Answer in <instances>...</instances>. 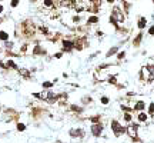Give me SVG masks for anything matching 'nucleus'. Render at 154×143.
Masks as SVG:
<instances>
[{"mask_svg":"<svg viewBox=\"0 0 154 143\" xmlns=\"http://www.w3.org/2000/svg\"><path fill=\"white\" fill-rule=\"evenodd\" d=\"M36 32H37V27L33 23V20L26 19L19 23V26L16 29V36L21 37V39H24V40H30L34 37Z\"/></svg>","mask_w":154,"mask_h":143,"instance_id":"f257e3e1","label":"nucleus"},{"mask_svg":"<svg viewBox=\"0 0 154 143\" xmlns=\"http://www.w3.org/2000/svg\"><path fill=\"white\" fill-rule=\"evenodd\" d=\"M140 123H137V122H131V123H128L126 126V135L130 137V140L131 143H144L143 142V139L138 136V130H140Z\"/></svg>","mask_w":154,"mask_h":143,"instance_id":"f03ea898","label":"nucleus"},{"mask_svg":"<svg viewBox=\"0 0 154 143\" xmlns=\"http://www.w3.org/2000/svg\"><path fill=\"white\" fill-rule=\"evenodd\" d=\"M110 129L113 132L114 137H121L123 135H126V126L120 120H117V119H111L110 120Z\"/></svg>","mask_w":154,"mask_h":143,"instance_id":"7ed1b4c3","label":"nucleus"},{"mask_svg":"<svg viewBox=\"0 0 154 143\" xmlns=\"http://www.w3.org/2000/svg\"><path fill=\"white\" fill-rule=\"evenodd\" d=\"M110 16L115 20V23H117V25H124V23H126V19H127L126 13L123 12V9L120 6H113Z\"/></svg>","mask_w":154,"mask_h":143,"instance_id":"20e7f679","label":"nucleus"},{"mask_svg":"<svg viewBox=\"0 0 154 143\" xmlns=\"http://www.w3.org/2000/svg\"><path fill=\"white\" fill-rule=\"evenodd\" d=\"M73 42H74V50H76V52H83L84 49H87L90 46L89 37H87L86 34H81V36L74 37Z\"/></svg>","mask_w":154,"mask_h":143,"instance_id":"39448f33","label":"nucleus"},{"mask_svg":"<svg viewBox=\"0 0 154 143\" xmlns=\"http://www.w3.org/2000/svg\"><path fill=\"white\" fill-rule=\"evenodd\" d=\"M104 123L100 122V123H91L90 126V135L93 137H101L103 133H104Z\"/></svg>","mask_w":154,"mask_h":143,"instance_id":"423d86ee","label":"nucleus"},{"mask_svg":"<svg viewBox=\"0 0 154 143\" xmlns=\"http://www.w3.org/2000/svg\"><path fill=\"white\" fill-rule=\"evenodd\" d=\"M60 43H61V52H63V53L74 52V42H73V39L63 37V39L60 40Z\"/></svg>","mask_w":154,"mask_h":143,"instance_id":"0eeeda50","label":"nucleus"},{"mask_svg":"<svg viewBox=\"0 0 154 143\" xmlns=\"http://www.w3.org/2000/svg\"><path fill=\"white\" fill-rule=\"evenodd\" d=\"M4 122H19L20 119V113L19 112H16L14 109H6L4 110Z\"/></svg>","mask_w":154,"mask_h":143,"instance_id":"6e6552de","label":"nucleus"},{"mask_svg":"<svg viewBox=\"0 0 154 143\" xmlns=\"http://www.w3.org/2000/svg\"><path fill=\"white\" fill-rule=\"evenodd\" d=\"M69 136L71 139H80L81 140L86 137V130L83 127H71V129H69Z\"/></svg>","mask_w":154,"mask_h":143,"instance_id":"1a4fd4ad","label":"nucleus"},{"mask_svg":"<svg viewBox=\"0 0 154 143\" xmlns=\"http://www.w3.org/2000/svg\"><path fill=\"white\" fill-rule=\"evenodd\" d=\"M101 7V0H89V6L86 7V10L91 14H97L100 12Z\"/></svg>","mask_w":154,"mask_h":143,"instance_id":"9d476101","label":"nucleus"},{"mask_svg":"<svg viewBox=\"0 0 154 143\" xmlns=\"http://www.w3.org/2000/svg\"><path fill=\"white\" fill-rule=\"evenodd\" d=\"M67 110L70 112V113H73L74 116H81L84 112H86V107L84 106H81V104H76V103H71L67 106Z\"/></svg>","mask_w":154,"mask_h":143,"instance_id":"9b49d317","label":"nucleus"},{"mask_svg":"<svg viewBox=\"0 0 154 143\" xmlns=\"http://www.w3.org/2000/svg\"><path fill=\"white\" fill-rule=\"evenodd\" d=\"M57 99H58V93L53 90H44V102L47 104H56L57 103Z\"/></svg>","mask_w":154,"mask_h":143,"instance_id":"f8f14e48","label":"nucleus"},{"mask_svg":"<svg viewBox=\"0 0 154 143\" xmlns=\"http://www.w3.org/2000/svg\"><path fill=\"white\" fill-rule=\"evenodd\" d=\"M32 53H33V56H40V57H41V56H47V49L40 45V42H36Z\"/></svg>","mask_w":154,"mask_h":143,"instance_id":"ddd939ff","label":"nucleus"},{"mask_svg":"<svg viewBox=\"0 0 154 143\" xmlns=\"http://www.w3.org/2000/svg\"><path fill=\"white\" fill-rule=\"evenodd\" d=\"M143 39H144V33H143V30H140V32L131 39V46H133L134 49H138V47L143 45Z\"/></svg>","mask_w":154,"mask_h":143,"instance_id":"4468645a","label":"nucleus"},{"mask_svg":"<svg viewBox=\"0 0 154 143\" xmlns=\"http://www.w3.org/2000/svg\"><path fill=\"white\" fill-rule=\"evenodd\" d=\"M133 109H134V113H140V112H146L147 109V103L140 99V100H135L134 104H133Z\"/></svg>","mask_w":154,"mask_h":143,"instance_id":"2eb2a0df","label":"nucleus"},{"mask_svg":"<svg viewBox=\"0 0 154 143\" xmlns=\"http://www.w3.org/2000/svg\"><path fill=\"white\" fill-rule=\"evenodd\" d=\"M46 113V109H43V107H33L32 112H30V115H32L33 119H36V120H38V119H41V117L44 116Z\"/></svg>","mask_w":154,"mask_h":143,"instance_id":"dca6fc26","label":"nucleus"},{"mask_svg":"<svg viewBox=\"0 0 154 143\" xmlns=\"http://www.w3.org/2000/svg\"><path fill=\"white\" fill-rule=\"evenodd\" d=\"M146 69H147V73H148V77H147V85H151L154 83V63H147Z\"/></svg>","mask_w":154,"mask_h":143,"instance_id":"f3484780","label":"nucleus"},{"mask_svg":"<svg viewBox=\"0 0 154 143\" xmlns=\"http://www.w3.org/2000/svg\"><path fill=\"white\" fill-rule=\"evenodd\" d=\"M135 117H137V123H140V124H146V123H148V120H150V116L147 115V112L135 113Z\"/></svg>","mask_w":154,"mask_h":143,"instance_id":"a211bd4d","label":"nucleus"},{"mask_svg":"<svg viewBox=\"0 0 154 143\" xmlns=\"http://www.w3.org/2000/svg\"><path fill=\"white\" fill-rule=\"evenodd\" d=\"M17 73H19L20 77L24 79V80H32V72L29 70V69H26V67H19Z\"/></svg>","mask_w":154,"mask_h":143,"instance_id":"6ab92c4d","label":"nucleus"},{"mask_svg":"<svg viewBox=\"0 0 154 143\" xmlns=\"http://www.w3.org/2000/svg\"><path fill=\"white\" fill-rule=\"evenodd\" d=\"M148 25V20L147 17H144V16H138L137 17V29L138 30H144Z\"/></svg>","mask_w":154,"mask_h":143,"instance_id":"aec40b11","label":"nucleus"},{"mask_svg":"<svg viewBox=\"0 0 154 143\" xmlns=\"http://www.w3.org/2000/svg\"><path fill=\"white\" fill-rule=\"evenodd\" d=\"M147 77H148L147 69H146V66H143V67H140V70H138V80H140L141 83H147Z\"/></svg>","mask_w":154,"mask_h":143,"instance_id":"412c9836","label":"nucleus"},{"mask_svg":"<svg viewBox=\"0 0 154 143\" xmlns=\"http://www.w3.org/2000/svg\"><path fill=\"white\" fill-rule=\"evenodd\" d=\"M98 22H100V17L97 16V14H90L87 20H86V26L90 27L93 26V25H98Z\"/></svg>","mask_w":154,"mask_h":143,"instance_id":"4be33fe9","label":"nucleus"},{"mask_svg":"<svg viewBox=\"0 0 154 143\" xmlns=\"http://www.w3.org/2000/svg\"><path fill=\"white\" fill-rule=\"evenodd\" d=\"M56 4L61 7H74L76 6V0H54Z\"/></svg>","mask_w":154,"mask_h":143,"instance_id":"5701e85b","label":"nucleus"},{"mask_svg":"<svg viewBox=\"0 0 154 143\" xmlns=\"http://www.w3.org/2000/svg\"><path fill=\"white\" fill-rule=\"evenodd\" d=\"M67 102H69V93H58V99H57V103L60 106H67Z\"/></svg>","mask_w":154,"mask_h":143,"instance_id":"b1692460","label":"nucleus"},{"mask_svg":"<svg viewBox=\"0 0 154 143\" xmlns=\"http://www.w3.org/2000/svg\"><path fill=\"white\" fill-rule=\"evenodd\" d=\"M118 50H120V46H111L104 56H106V59H110V57H113V56H115L118 53Z\"/></svg>","mask_w":154,"mask_h":143,"instance_id":"393cba45","label":"nucleus"},{"mask_svg":"<svg viewBox=\"0 0 154 143\" xmlns=\"http://www.w3.org/2000/svg\"><path fill=\"white\" fill-rule=\"evenodd\" d=\"M87 120H89L90 123H100V122H103V115H100V113L91 115V116L87 117Z\"/></svg>","mask_w":154,"mask_h":143,"instance_id":"a878e982","label":"nucleus"},{"mask_svg":"<svg viewBox=\"0 0 154 143\" xmlns=\"http://www.w3.org/2000/svg\"><path fill=\"white\" fill-rule=\"evenodd\" d=\"M93 102H94V100H93V98H91L90 95H84L83 98L80 99V103H81V106H84V107L89 106V104H93Z\"/></svg>","mask_w":154,"mask_h":143,"instance_id":"bb28decb","label":"nucleus"},{"mask_svg":"<svg viewBox=\"0 0 154 143\" xmlns=\"http://www.w3.org/2000/svg\"><path fill=\"white\" fill-rule=\"evenodd\" d=\"M106 82H107L110 86H117V83H118V80H117V74H107Z\"/></svg>","mask_w":154,"mask_h":143,"instance_id":"cd10ccee","label":"nucleus"},{"mask_svg":"<svg viewBox=\"0 0 154 143\" xmlns=\"http://www.w3.org/2000/svg\"><path fill=\"white\" fill-rule=\"evenodd\" d=\"M121 9L126 13V16H127L130 13V10H131V3H128V0H121Z\"/></svg>","mask_w":154,"mask_h":143,"instance_id":"c85d7f7f","label":"nucleus"},{"mask_svg":"<svg viewBox=\"0 0 154 143\" xmlns=\"http://www.w3.org/2000/svg\"><path fill=\"white\" fill-rule=\"evenodd\" d=\"M4 63H6V66H7V69H9V70H16V72H17V69H19L17 63H16L13 59H9V60H7V62H4Z\"/></svg>","mask_w":154,"mask_h":143,"instance_id":"c756f323","label":"nucleus"},{"mask_svg":"<svg viewBox=\"0 0 154 143\" xmlns=\"http://www.w3.org/2000/svg\"><path fill=\"white\" fill-rule=\"evenodd\" d=\"M7 40H10V33L0 29V42H7Z\"/></svg>","mask_w":154,"mask_h":143,"instance_id":"7c9ffc66","label":"nucleus"},{"mask_svg":"<svg viewBox=\"0 0 154 143\" xmlns=\"http://www.w3.org/2000/svg\"><path fill=\"white\" fill-rule=\"evenodd\" d=\"M120 109H121L123 113H133L134 115V109H133V106H128V104H120Z\"/></svg>","mask_w":154,"mask_h":143,"instance_id":"2f4dec72","label":"nucleus"},{"mask_svg":"<svg viewBox=\"0 0 154 143\" xmlns=\"http://www.w3.org/2000/svg\"><path fill=\"white\" fill-rule=\"evenodd\" d=\"M43 6L46 7V9H56V1L54 0H43Z\"/></svg>","mask_w":154,"mask_h":143,"instance_id":"473e14b6","label":"nucleus"},{"mask_svg":"<svg viewBox=\"0 0 154 143\" xmlns=\"http://www.w3.org/2000/svg\"><path fill=\"white\" fill-rule=\"evenodd\" d=\"M126 56H127V52H126V50H118V53L115 54V57H117V63H121L123 60L126 59Z\"/></svg>","mask_w":154,"mask_h":143,"instance_id":"72a5a7b5","label":"nucleus"},{"mask_svg":"<svg viewBox=\"0 0 154 143\" xmlns=\"http://www.w3.org/2000/svg\"><path fill=\"white\" fill-rule=\"evenodd\" d=\"M146 112H147L148 116L154 119V102H150V103L147 104V109H146Z\"/></svg>","mask_w":154,"mask_h":143,"instance_id":"f704fd0d","label":"nucleus"},{"mask_svg":"<svg viewBox=\"0 0 154 143\" xmlns=\"http://www.w3.org/2000/svg\"><path fill=\"white\" fill-rule=\"evenodd\" d=\"M123 120L127 124L131 123L133 122V113H123Z\"/></svg>","mask_w":154,"mask_h":143,"instance_id":"c9c22d12","label":"nucleus"},{"mask_svg":"<svg viewBox=\"0 0 154 143\" xmlns=\"http://www.w3.org/2000/svg\"><path fill=\"white\" fill-rule=\"evenodd\" d=\"M26 129H27V126H26V123H23V122H17V124H16V130H17L19 133H21V132H24Z\"/></svg>","mask_w":154,"mask_h":143,"instance_id":"e433bc0d","label":"nucleus"},{"mask_svg":"<svg viewBox=\"0 0 154 143\" xmlns=\"http://www.w3.org/2000/svg\"><path fill=\"white\" fill-rule=\"evenodd\" d=\"M38 32L41 33L43 36H46V37L50 34V30H49V27H47V26H40V27H38Z\"/></svg>","mask_w":154,"mask_h":143,"instance_id":"4c0bfd02","label":"nucleus"},{"mask_svg":"<svg viewBox=\"0 0 154 143\" xmlns=\"http://www.w3.org/2000/svg\"><path fill=\"white\" fill-rule=\"evenodd\" d=\"M53 86H54V82H43V83H41V87H43L44 90H51Z\"/></svg>","mask_w":154,"mask_h":143,"instance_id":"58836bf2","label":"nucleus"},{"mask_svg":"<svg viewBox=\"0 0 154 143\" xmlns=\"http://www.w3.org/2000/svg\"><path fill=\"white\" fill-rule=\"evenodd\" d=\"M100 103H101L103 106H109L110 104V98L109 96H106V95H103L101 98H100Z\"/></svg>","mask_w":154,"mask_h":143,"instance_id":"ea45409f","label":"nucleus"},{"mask_svg":"<svg viewBox=\"0 0 154 143\" xmlns=\"http://www.w3.org/2000/svg\"><path fill=\"white\" fill-rule=\"evenodd\" d=\"M4 54H6L7 57H19V56H21L20 53H14V52H12V50H4Z\"/></svg>","mask_w":154,"mask_h":143,"instance_id":"a19ab883","label":"nucleus"},{"mask_svg":"<svg viewBox=\"0 0 154 143\" xmlns=\"http://www.w3.org/2000/svg\"><path fill=\"white\" fill-rule=\"evenodd\" d=\"M71 22H73L74 25H80V23H81V16H80V14H74V16L71 17Z\"/></svg>","mask_w":154,"mask_h":143,"instance_id":"79ce46f5","label":"nucleus"},{"mask_svg":"<svg viewBox=\"0 0 154 143\" xmlns=\"http://www.w3.org/2000/svg\"><path fill=\"white\" fill-rule=\"evenodd\" d=\"M32 96L34 99H38V100H43V102H44V92H41V93H32Z\"/></svg>","mask_w":154,"mask_h":143,"instance_id":"37998d69","label":"nucleus"},{"mask_svg":"<svg viewBox=\"0 0 154 143\" xmlns=\"http://www.w3.org/2000/svg\"><path fill=\"white\" fill-rule=\"evenodd\" d=\"M4 47H6V50H12L13 47H14V42H12V40L4 42Z\"/></svg>","mask_w":154,"mask_h":143,"instance_id":"c03bdc74","label":"nucleus"},{"mask_svg":"<svg viewBox=\"0 0 154 143\" xmlns=\"http://www.w3.org/2000/svg\"><path fill=\"white\" fill-rule=\"evenodd\" d=\"M63 54H64L63 52H56L54 54H53V59H61L63 57Z\"/></svg>","mask_w":154,"mask_h":143,"instance_id":"a18cd8bd","label":"nucleus"},{"mask_svg":"<svg viewBox=\"0 0 154 143\" xmlns=\"http://www.w3.org/2000/svg\"><path fill=\"white\" fill-rule=\"evenodd\" d=\"M19 3H20V0H12V1H10V7L14 9V7L19 6Z\"/></svg>","mask_w":154,"mask_h":143,"instance_id":"49530a36","label":"nucleus"},{"mask_svg":"<svg viewBox=\"0 0 154 143\" xmlns=\"http://www.w3.org/2000/svg\"><path fill=\"white\" fill-rule=\"evenodd\" d=\"M100 53H101V52H100V50H97V52H94V53H93V54H90V56H89V60H93V59H94V57H97V56H98Z\"/></svg>","mask_w":154,"mask_h":143,"instance_id":"de8ad7c7","label":"nucleus"},{"mask_svg":"<svg viewBox=\"0 0 154 143\" xmlns=\"http://www.w3.org/2000/svg\"><path fill=\"white\" fill-rule=\"evenodd\" d=\"M147 33H148V34H150V36H154V25H151V26L148 27Z\"/></svg>","mask_w":154,"mask_h":143,"instance_id":"09e8293b","label":"nucleus"},{"mask_svg":"<svg viewBox=\"0 0 154 143\" xmlns=\"http://www.w3.org/2000/svg\"><path fill=\"white\" fill-rule=\"evenodd\" d=\"M135 95H137L135 92H127V93H126V98H133V96H135Z\"/></svg>","mask_w":154,"mask_h":143,"instance_id":"8fccbe9b","label":"nucleus"},{"mask_svg":"<svg viewBox=\"0 0 154 143\" xmlns=\"http://www.w3.org/2000/svg\"><path fill=\"white\" fill-rule=\"evenodd\" d=\"M26 50H27V43H24V45H21V47H20V53H24Z\"/></svg>","mask_w":154,"mask_h":143,"instance_id":"3c124183","label":"nucleus"},{"mask_svg":"<svg viewBox=\"0 0 154 143\" xmlns=\"http://www.w3.org/2000/svg\"><path fill=\"white\" fill-rule=\"evenodd\" d=\"M94 34H96L97 37H103V36H104V33H103V32H101V30H97V32H96V33H94Z\"/></svg>","mask_w":154,"mask_h":143,"instance_id":"603ef678","label":"nucleus"},{"mask_svg":"<svg viewBox=\"0 0 154 143\" xmlns=\"http://www.w3.org/2000/svg\"><path fill=\"white\" fill-rule=\"evenodd\" d=\"M115 87H117L118 90H123V89H126V86L121 85V83H117V86H115Z\"/></svg>","mask_w":154,"mask_h":143,"instance_id":"864d4df0","label":"nucleus"},{"mask_svg":"<svg viewBox=\"0 0 154 143\" xmlns=\"http://www.w3.org/2000/svg\"><path fill=\"white\" fill-rule=\"evenodd\" d=\"M107 3H109V4H114L115 0H107Z\"/></svg>","mask_w":154,"mask_h":143,"instance_id":"5fc2aeb1","label":"nucleus"},{"mask_svg":"<svg viewBox=\"0 0 154 143\" xmlns=\"http://www.w3.org/2000/svg\"><path fill=\"white\" fill-rule=\"evenodd\" d=\"M3 10H4V7H3V4H0V14L3 13Z\"/></svg>","mask_w":154,"mask_h":143,"instance_id":"6e6d98bb","label":"nucleus"},{"mask_svg":"<svg viewBox=\"0 0 154 143\" xmlns=\"http://www.w3.org/2000/svg\"><path fill=\"white\" fill-rule=\"evenodd\" d=\"M56 143H64L63 140H56Z\"/></svg>","mask_w":154,"mask_h":143,"instance_id":"4d7b16f0","label":"nucleus"},{"mask_svg":"<svg viewBox=\"0 0 154 143\" xmlns=\"http://www.w3.org/2000/svg\"><path fill=\"white\" fill-rule=\"evenodd\" d=\"M0 53H1V49H0Z\"/></svg>","mask_w":154,"mask_h":143,"instance_id":"13d9d810","label":"nucleus"},{"mask_svg":"<svg viewBox=\"0 0 154 143\" xmlns=\"http://www.w3.org/2000/svg\"><path fill=\"white\" fill-rule=\"evenodd\" d=\"M153 4H154V0H153Z\"/></svg>","mask_w":154,"mask_h":143,"instance_id":"bf43d9fd","label":"nucleus"}]
</instances>
